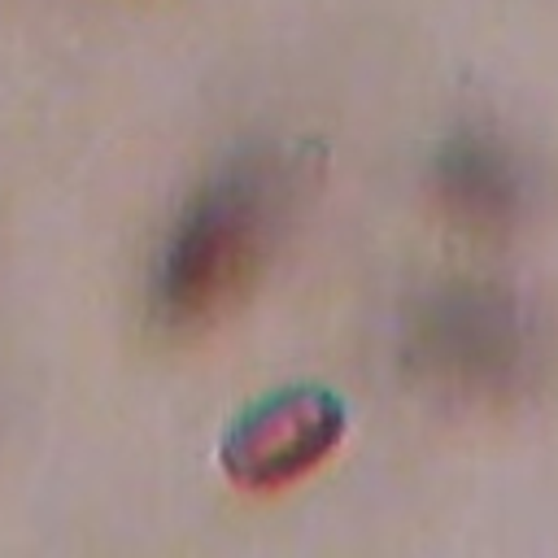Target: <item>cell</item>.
<instances>
[{"label": "cell", "mask_w": 558, "mask_h": 558, "mask_svg": "<svg viewBox=\"0 0 558 558\" xmlns=\"http://www.w3.org/2000/svg\"><path fill=\"white\" fill-rule=\"evenodd\" d=\"M270 240V196L262 170L218 174L179 214L161 266L157 310L166 323H205L244 296Z\"/></svg>", "instance_id": "6da1fadb"}, {"label": "cell", "mask_w": 558, "mask_h": 558, "mask_svg": "<svg viewBox=\"0 0 558 558\" xmlns=\"http://www.w3.org/2000/svg\"><path fill=\"white\" fill-rule=\"evenodd\" d=\"M349 432V405L323 384L279 388L222 432L218 466L235 488L270 493L288 488L314 466H323Z\"/></svg>", "instance_id": "7a4b0ae2"}]
</instances>
